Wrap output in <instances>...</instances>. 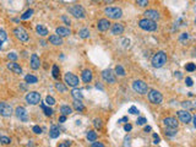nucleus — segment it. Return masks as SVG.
<instances>
[{"instance_id": "de8ad7c7", "label": "nucleus", "mask_w": 196, "mask_h": 147, "mask_svg": "<svg viewBox=\"0 0 196 147\" xmlns=\"http://www.w3.org/2000/svg\"><path fill=\"white\" fill-rule=\"evenodd\" d=\"M129 113H130V114H134V115H136V114H138L140 111H138V109H137L136 107H134V106H132V107L129 108Z\"/></svg>"}, {"instance_id": "f03ea898", "label": "nucleus", "mask_w": 196, "mask_h": 147, "mask_svg": "<svg viewBox=\"0 0 196 147\" xmlns=\"http://www.w3.org/2000/svg\"><path fill=\"white\" fill-rule=\"evenodd\" d=\"M104 14L108 16V19H112V20H119L123 17V11L120 7H114V6L105 7Z\"/></svg>"}, {"instance_id": "f257e3e1", "label": "nucleus", "mask_w": 196, "mask_h": 147, "mask_svg": "<svg viewBox=\"0 0 196 147\" xmlns=\"http://www.w3.org/2000/svg\"><path fill=\"white\" fill-rule=\"evenodd\" d=\"M167 63V54L164 52H158L153 55L152 58V66L156 69H160L164 66V64Z\"/></svg>"}, {"instance_id": "bf43d9fd", "label": "nucleus", "mask_w": 196, "mask_h": 147, "mask_svg": "<svg viewBox=\"0 0 196 147\" xmlns=\"http://www.w3.org/2000/svg\"><path fill=\"white\" fill-rule=\"evenodd\" d=\"M123 121H128V116H124V118H121L118 123H123Z\"/></svg>"}, {"instance_id": "a878e982", "label": "nucleus", "mask_w": 196, "mask_h": 147, "mask_svg": "<svg viewBox=\"0 0 196 147\" xmlns=\"http://www.w3.org/2000/svg\"><path fill=\"white\" fill-rule=\"evenodd\" d=\"M181 106H183V108H184L185 110L195 109L196 108V103H193V102H190V101H185V102H183V103H181Z\"/></svg>"}, {"instance_id": "c9c22d12", "label": "nucleus", "mask_w": 196, "mask_h": 147, "mask_svg": "<svg viewBox=\"0 0 196 147\" xmlns=\"http://www.w3.org/2000/svg\"><path fill=\"white\" fill-rule=\"evenodd\" d=\"M115 73H117V75H119V76H125V70H124V68L120 66V65H117Z\"/></svg>"}, {"instance_id": "2f4dec72", "label": "nucleus", "mask_w": 196, "mask_h": 147, "mask_svg": "<svg viewBox=\"0 0 196 147\" xmlns=\"http://www.w3.org/2000/svg\"><path fill=\"white\" fill-rule=\"evenodd\" d=\"M40 107H42V109H43L44 114H45L47 116H52V115H53V109H52V108H49V106L40 104Z\"/></svg>"}, {"instance_id": "423d86ee", "label": "nucleus", "mask_w": 196, "mask_h": 147, "mask_svg": "<svg viewBox=\"0 0 196 147\" xmlns=\"http://www.w3.org/2000/svg\"><path fill=\"white\" fill-rule=\"evenodd\" d=\"M64 81H65V83L67 85V86L74 87V88H75V87H77V86H79V83H80L79 77L72 73H66L65 76H64Z\"/></svg>"}, {"instance_id": "603ef678", "label": "nucleus", "mask_w": 196, "mask_h": 147, "mask_svg": "<svg viewBox=\"0 0 196 147\" xmlns=\"http://www.w3.org/2000/svg\"><path fill=\"white\" fill-rule=\"evenodd\" d=\"M153 139H155V141H153V144H155V145H157V144H160V142H161V139H160V136H158L157 134H153Z\"/></svg>"}, {"instance_id": "aec40b11", "label": "nucleus", "mask_w": 196, "mask_h": 147, "mask_svg": "<svg viewBox=\"0 0 196 147\" xmlns=\"http://www.w3.org/2000/svg\"><path fill=\"white\" fill-rule=\"evenodd\" d=\"M81 77H82V81L85 82V83H90L91 81H92V71L91 70H88V69H86V70H83L82 74H81Z\"/></svg>"}, {"instance_id": "864d4df0", "label": "nucleus", "mask_w": 196, "mask_h": 147, "mask_svg": "<svg viewBox=\"0 0 196 147\" xmlns=\"http://www.w3.org/2000/svg\"><path fill=\"white\" fill-rule=\"evenodd\" d=\"M131 129H132V126H131L130 124H125V125H124V130H125V131L129 132V131H131Z\"/></svg>"}, {"instance_id": "a18cd8bd", "label": "nucleus", "mask_w": 196, "mask_h": 147, "mask_svg": "<svg viewBox=\"0 0 196 147\" xmlns=\"http://www.w3.org/2000/svg\"><path fill=\"white\" fill-rule=\"evenodd\" d=\"M131 146V137L130 136H126L124 139V147H130Z\"/></svg>"}, {"instance_id": "bb28decb", "label": "nucleus", "mask_w": 196, "mask_h": 147, "mask_svg": "<svg viewBox=\"0 0 196 147\" xmlns=\"http://www.w3.org/2000/svg\"><path fill=\"white\" fill-rule=\"evenodd\" d=\"M6 39H7L6 32H5L2 28H0V50H1V48H2V44L6 42Z\"/></svg>"}, {"instance_id": "58836bf2", "label": "nucleus", "mask_w": 196, "mask_h": 147, "mask_svg": "<svg viewBox=\"0 0 196 147\" xmlns=\"http://www.w3.org/2000/svg\"><path fill=\"white\" fill-rule=\"evenodd\" d=\"M45 103H47V106H54L55 104V99L52 96H47L45 97Z\"/></svg>"}, {"instance_id": "39448f33", "label": "nucleus", "mask_w": 196, "mask_h": 147, "mask_svg": "<svg viewBox=\"0 0 196 147\" xmlns=\"http://www.w3.org/2000/svg\"><path fill=\"white\" fill-rule=\"evenodd\" d=\"M148 99L151 103L153 104H161L162 101H163V96L160 91L157 90H150L148 91Z\"/></svg>"}, {"instance_id": "5fc2aeb1", "label": "nucleus", "mask_w": 196, "mask_h": 147, "mask_svg": "<svg viewBox=\"0 0 196 147\" xmlns=\"http://www.w3.org/2000/svg\"><path fill=\"white\" fill-rule=\"evenodd\" d=\"M92 147H104V145L102 142H92Z\"/></svg>"}, {"instance_id": "7ed1b4c3", "label": "nucleus", "mask_w": 196, "mask_h": 147, "mask_svg": "<svg viewBox=\"0 0 196 147\" xmlns=\"http://www.w3.org/2000/svg\"><path fill=\"white\" fill-rule=\"evenodd\" d=\"M138 27L143 31L153 32V31L157 30V23H156V21L148 20V19H142V20L138 21Z\"/></svg>"}, {"instance_id": "dca6fc26", "label": "nucleus", "mask_w": 196, "mask_h": 147, "mask_svg": "<svg viewBox=\"0 0 196 147\" xmlns=\"http://www.w3.org/2000/svg\"><path fill=\"white\" fill-rule=\"evenodd\" d=\"M15 113H16V116H17L20 120H22V121H27V120H28L27 111H26V109H25L23 107H17L16 110H15Z\"/></svg>"}, {"instance_id": "ddd939ff", "label": "nucleus", "mask_w": 196, "mask_h": 147, "mask_svg": "<svg viewBox=\"0 0 196 147\" xmlns=\"http://www.w3.org/2000/svg\"><path fill=\"white\" fill-rule=\"evenodd\" d=\"M143 15H145V19H148V20H152V21L160 20V12L157 10H153V9L146 10Z\"/></svg>"}, {"instance_id": "13d9d810", "label": "nucleus", "mask_w": 196, "mask_h": 147, "mask_svg": "<svg viewBox=\"0 0 196 147\" xmlns=\"http://www.w3.org/2000/svg\"><path fill=\"white\" fill-rule=\"evenodd\" d=\"M65 120H66V116H65V115H62V116L59 118V121H60V123H64Z\"/></svg>"}, {"instance_id": "f8f14e48", "label": "nucleus", "mask_w": 196, "mask_h": 147, "mask_svg": "<svg viewBox=\"0 0 196 147\" xmlns=\"http://www.w3.org/2000/svg\"><path fill=\"white\" fill-rule=\"evenodd\" d=\"M178 116H179V120H180L181 123H184V124H189V123L191 121V119H193L191 114L185 109L179 110V111H178Z\"/></svg>"}, {"instance_id": "49530a36", "label": "nucleus", "mask_w": 196, "mask_h": 147, "mask_svg": "<svg viewBox=\"0 0 196 147\" xmlns=\"http://www.w3.org/2000/svg\"><path fill=\"white\" fill-rule=\"evenodd\" d=\"M189 39V33H181V36L179 37V40L180 42H185Z\"/></svg>"}, {"instance_id": "680f3d73", "label": "nucleus", "mask_w": 196, "mask_h": 147, "mask_svg": "<svg viewBox=\"0 0 196 147\" xmlns=\"http://www.w3.org/2000/svg\"><path fill=\"white\" fill-rule=\"evenodd\" d=\"M193 120H194V126L196 128V116H194V118H193Z\"/></svg>"}, {"instance_id": "f704fd0d", "label": "nucleus", "mask_w": 196, "mask_h": 147, "mask_svg": "<svg viewBox=\"0 0 196 147\" xmlns=\"http://www.w3.org/2000/svg\"><path fill=\"white\" fill-rule=\"evenodd\" d=\"M59 73H60L59 66H58V65H53V70H52L53 77H54V78H58V77H59Z\"/></svg>"}, {"instance_id": "b1692460", "label": "nucleus", "mask_w": 196, "mask_h": 147, "mask_svg": "<svg viewBox=\"0 0 196 147\" xmlns=\"http://www.w3.org/2000/svg\"><path fill=\"white\" fill-rule=\"evenodd\" d=\"M36 31H37V33H38L39 36H42V37H45L48 35V30H47V27H44L43 25H37Z\"/></svg>"}, {"instance_id": "e433bc0d", "label": "nucleus", "mask_w": 196, "mask_h": 147, "mask_svg": "<svg viewBox=\"0 0 196 147\" xmlns=\"http://www.w3.org/2000/svg\"><path fill=\"white\" fill-rule=\"evenodd\" d=\"M32 15H33V10L32 9H28V10H27V11H26L22 16H21V19H22V20H27V19H30Z\"/></svg>"}, {"instance_id": "37998d69", "label": "nucleus", "mask_w": 196, "mask_h": 147, "mask_svg": "<svg viewBox=\"0 0 196 147\" xmlns=\"http://www.w3.org/2000/svg\"><path fill=\"white\" fill-rule=\"evenodd\" d=\"M146 123H147V119H146V118H143V116L137 118V121H136V124H137V125H145Z\"/></svg>"}, {"instance_id": "7c9ffc66", "label": "nucleus", "mask_w": 196, "mask_h": 147, "mask_svg": "<svg viewBox=\"0 0 196 147\" xmlns=\"http://www.w3.org/2000/svg\"><path fill=\"white\" fill-rule=\"evenodd\" d=\"M25 81H26L27 83H37V82H38V78H37L36 76H33V75H26V76H25Z\"/></svg>"}, {"instance_id": "79ce46f5", "label": "nucleus", "mask_w": 196, "mask_h": 147, "mask_svg": "<svg viewBox=\"0 0 196 147\" xmlns=\"http://www.w3.org/2000/svg\"><path fill=\"white\" fill-rule=\"evenodd\" d=\"M136 4L140 7H146L148 5V0H136Z\"/></svg>"}, {"instance_id": "09e8293b", "label": "nucleus", "mask_w": 196, "mask_h": 147, "mask_svg": "<svg viewBox=\"0 0 196 147\" xmlns=\"http://www.w3.org/2000/svg\"><path fill=\"white\" fill-rule=\"evenodd\" d=\"M7 58H9L10 60H16V59L19 58V55H17L16 53H9V55H7Z\"/></svg>"}, {"instance_id": "393cba45", "label": "nucleus", "mask_w": 196, "mask_h": 147, "mask_svg": "<svg viewBox=\"0 0 196 147\" xmlns=\"http://www.w3.org/2000/svg\"><path fill=\"white\" fill-rule=\"evenodd\" d=\"M72 106H74V108L77 110V111H83L85 110V106H83V103L80 99H75L74 103H72Z\"/></svg>"}, {"instance_id": "1a4fd4ad", "label": "nucleus", "mask_w": 196, "mask_h": 147, "mask_svg": "<svg viewBox=\"0 0 196 147\" xmlns=\"http://www.w3.org/2000/svg\"><path fill=\"white\" fill-rule=\"evenodd\" d=\"M12 114V107L6 102H0V115L4 118H9Z\"/></svg>"}, {"instance_id": "4be33fe9", "label": "nucleus", "mask_w": 196, "mask_h": 147, "mask_svg": "<svg viewBox=\"0 0 196 147\" xmlns=\"http://www.w3.org/2000/svg\"><path fill=\"white\" fill-rule=\"evenodd\" d=\"M55 33L60 37H67L71 35V31H70V28H67V27H58V28L55 30Z\"/></svg>"}, {"instance_id": "20e7f679", "label": "nucleus", "mask_w": 196, "mask_h": 147, "mask_svg": "<svg viewBox=\"0 0 196 147\" xmlns=\"http://www.w3.org/2000/svg\"><path fill=\"white\" fill-rule=\"evenodd\" d=\"M132 90L140 94H146L148 92V86L146 82H143L141 80H136L132 82Z\"/></svg>"}, {"instance_id": "2eb2a0df", "label": "nucleus", "mask_w": 196, "mask_h": 147, "mask_svg": "<svg viewBox=\"0 0 196 147\" xmlns=\"http://www.w3.org/2000/svg\"><path fill=\"white\" fill-rule=\"evenodd\" d=\"M109 27H110V22H109V20H107V19H100V20L98 21V23H97L98 31L104 32V31H108V30H109Z\"/></svg>"}, {"instance_id": "473e14b6", "label": "nucleus", "mask_w": 196, "mask_h": 147, "mask_svg": "<svg viewBox=\"0 0 196 147\" xmlns=\"http://www.w3.org/2000/svg\"><path fill=\"white\" fill-rule=\"evenodd\" d=\"M79 36L81 37V38H83V39L88 38V37H90V31H88V28H82V30H80Z\"/></svg>"}, {"instance_id": "4d7b16f0", "label": "nucleus", "mask_w": 196, "mask_h": 147, "mask_svg": "<svg viewBox=\"0 0 196 147\" xmlns=\"http://www.w3.org/2000/svg\"><path fill=\"white\" fill-rule=\"evenodd\" d=\"M62 19H63V21H64V22H65L66 25H70V20H69V19H67V17H66V16H63V17H62Z\"/></svg>"}, {"instance_id": "5701e85b", "label": "nucleus", "mask_w": 196, "mask_h": 147, "mask_svg": "<svg viewBox=\"0 0 196 147\" xmlns=\"http://www.w3.org/2000/svg\"><path fill=\"white\" fill-rule=\"evenodd\" d=\"M59 135H60V130H59V128H58V126H55V125H52L50 131H49V136H50L52 139H57V137H59Z\"/></svg>"}, {"instance_id": "4c0bfd02", "label": "nucleus", "mask_w": 196, "mask_h": 147, "mask_svg": "<svg viewBox=\"0 0 196 147\" xmlns=\"http://www.w3.org/2000/svg\"><path fill=\"white\" fill-rule=\"evenodd\" d=\"M185 70L189 71V73H193V71H195L196 70V65L195 64H193V63H189V64L185 65Z\"/></svg>"}, {"instance_id": "9d476101", "label": "nucleus", "mask_w": 196, "mask_h": 147, "mask_svg": "<svg viewBox=\"0 0 196 147\" xmlns=\"http://www.w3.org/2000/svg\"><path fill=\"white\" fill-rule=\"evenodd\" d=\"M14 35L16 36V38H19L21 42H27L28 40V33L26 32V30L25 28H22V27H16L15 30H14Z\"/></svg>"}, {"instance_id": "412c9836", "label": "nucleus", "mask_w": 196, "mask_h": 147, "mask_svg": "<svg viewBox=\"0 0 196 147\" xmlns=\"http://www.w3.org/2000/svg\"><path fill=\"white\" fill-rule=\"evenodd\" d=\"M49 42L53 44V45H62L64 42H63V38L58 35H52L49 36Z\"/></svg>"}, {"instance_id": "c85d7f7f", "label": "nucleus", "mask_w": 196, "mask_h": 147, "mask_svg": "<svg viewBox=\"0 0 196 147\" xmlns=\"http://www.w3.org/2000/svg\"><path fill=\"white\" fill-rule=\"evenodd\" d=\"M178 132V129H173V128H167L165 129V135L169 137H174Z\"/></svg>"}, {"instance_id": "0e129e2a", "label": "nucleus", "mask_w": 196, "mask_h": 147, "mask_svg": "<svg viewBox=\"0 0 196 147\" xmlns=\"http://www.w3.org/2000/svg\"><path fill=\"white\" fill-rule=\"evenodd\" d=\"M195 25H196V19H195Z\"/></svg>"}, {"instance_id": "a211bd4d", "label": "nucleus", "mask_w": 196, "mask_h": 147, "mask_svg": "<svg viewBox=\"0 0 196 147\" xmlns=\"http://www.w3.org/2000/svg\"><path fill=\"white\" fill-rule=\"evenodd\" d=\"M7 69L10 70V71H12L14 74H17V75H20V74H22V69H21V66L17 64V63H9L7 64Z\"/></svg>"}, {"instance_id": "6e6552de", "label": "nucleus", "mask_w": 196, "mask_h": 147, "mask_svg": "<svg viewBox=\"0 0 196 147\" xmlns=\"http://www.w3.org/2000/svg\"><path fill=\"white\" fill-rule=\"evenodd\" d=\"M26 102L31 106H36L40 103V93L33 91V92H28L26 94Z\"/></svg>"}, {"instance_id": "0eeeda50", "label": "nucleus", "mask_w": 196, "mask_h": 147, "mask_svg": "<svg viewBox=\"0 0 196 147\" xmlns=\"http://www.w3.org/2000/svg\"><path fill=\"white\" fill-rule=\"evenodd\" d=\"M69 11L76 19H85L86 17V11H85V9L81 5H74V6H71L69 9Z\"/></svg>"}, {"instance_id": "f3484780", "label": "nucleus", "mask_w": 196, "mask_h": 147, "mask_svg": "<svg viewBox=\"0 0 196 147\" xmlns=\"http://www.w3.org/2000/svg\"><path fill=\"white\" fill-rule=\"evenodd\" d=\"M123 32H124V26H123V23H114V25H112V35H114V36H119V35H123Z\"/></svg>"}, {"instance_id": "c756f323", "label": "nucleus", "mask_w": 196, "mask_h": 147, "mask_svg": "<svg viewBox=\"0 0 196 147\" xmlns=\"http://www.w3.org/2000/svg\"><path fill=\"white\" fill-rule=\"evenodd\" d=\"M60 113L63 114V115H70L71 113H72V109H71V107H69V106H62V108H60Z\"/></svg>"}, {"instance_id": "3c124183", "label": "nucleus", "mask_w": 196, "mask_h": 147, "mask_svg": "<svg viewBox=\"0 0 196 147\" xmlns=\"http://www.w3.org/2000/svg\"><path fill=\"white\" fill-rule=\"evenodd\" d=\"M185 83H186V86L191 87V86H193V78H191V77H186V78H185Z\"/></svg>"}, {"instance_id": "6ab92c4d", "label": "nucleus", "mask_w": 196, "mask_h": 147, "mask_svg": "<svg viewBox=\"0 0 196 147\" xmlns=\"http://www.w3.org/2000/svg\"><path fill=\"white\" fill-rule=\"evenodd\" d=\"M39 66H40V59H39V57L37 54H32L31 55V68H32L33 70H37V69H39Z\"/></svg>"}, {"instance_id": "052dcab7", "label": "nucleus", "mask_w": 196, "mask_h": 147, "mask_svg": "<svg viewBox=\"0 0 196 147\" xmlns=\"http://www.w3.org/2000/svg\"><path fill=\"white\" fill-rule=\"evenodd\" d=\"M145 131H151V126H145Z\"/></svg>"}, {"instance_id": "ea45409f", "label": "nucleus", "mask_w": 196, "mask_h": 147, "mask_svg": "<svg viewBox=\"0 0 196 147\" xmlns=\"http://www.w3.org/2000/svg\"><path fill=\"white\" fill-rule=\"evenodd\" d=\"M55 88H57L59 92H65L66 91V87L63 83H60V82H57V83H55Z\"/></svg>"}, {"instance_id": "a19ab883", "label": "nucleus", "mask_w": 196, "mask_h": 147, "mask_svg": "<svg viewBox=\"0 0 196 147\" xmlns=\"http://www.w3.org/2000/svg\"><path fill=\"white\" fill-rule=\"evenodd\" d=\"M0 142L2 145H9L11 142V139H9L7 136H0Z\"/></svg>"}, {"instance_id": "8fccbe9b", "label": "nucleus", "mask_w": 196, "mask_h": 147, "mask_svg": "<svg viewBox=\"0 0 196 147\" xmlns=\"http://www.w3.org/2000/svg\"><path fill=\"white\" fill-rule=\"evenodd\" d=\"M33 132L34 134H37V135H39V134H42V129L38 126V125H36V126H33Z\"/></svg>"}, {"instance_id": "c03bdc74", "label": "nucleus", "mask_w": 196, "mask_h": 147, "mask_svg": "<svg viewBox=\"0 0 196 147\" xmlns=\"http://www.w3.org/2000/svg\"><path fill=\"white\" fill-rule=\"evenodd\" d=\"M93 125L96 126V129H100L102 128V120L100 119H95L93 120Z\"/></svg>"}, {"instance_id": "72a5a7b5", "label": "nucleus", "mask_w": 196, "mask_h": 147, "mask_svg": "<svg viewBox=\"0 0 196 147\" xmlns=\"http://www.w3.org/2000/svg\"><path fill=\"white\" fill-rule=\"evenodd\" d=\"M71 94H72V97L75 98V99H82L83 98V96H82V93L80 92V91H77V90H72V92H71Z\"/></svg>"}, {"instance_id": "6e6d98bb", "label": "nucleus", "mask_w": 196, "mask_h": 147, "mask_svg": "<svg viewBox=\"0 0 196 147\" xmlns=\"http://www.w3.org/2000/svg\"><path fill=\"white\" fill-rule=\"evenodd\" d=\"M69 146H70V142H69V141H65V142L58 145V147H69Z\"/></svg>"}, {"instance_id": "cd10ccee", "label": "nucleus", "mask_w": 196, "mask_h": 147, "mask_svg": "<svg viewBox=\"0 0 196 147\" xmlns=\"http://www.w3.org/2000/svg\"><path fill=\"white\" fill-rule=\"evenodd\" d=\"M87 140L91 141V142H95V141L97 140V132L93 131V130L88 131V132H87Z\"/></svg>"}, {"instance_id": "4468645a", "label": "nucleus", "mask_w": 196, "mask_h": 147, "mask_svg": "<svg viewBox=\"0 0 196 147\" xmlns=\"http://www.w3.org/2000/svg\"><path fill=\"white\" fill-rule=\"evenodd\" d=\"M163 124L167 128H173V129H178V125H179L178 120H177L175 118H173V116H167V118H164Z\"/></svg>"}, {"instance_id": "9b49d317", "label": "nucleus", "mask_w": 196, "mask_h": 147, "mask_svg": "<svg viewBox=\"0 0 196 147\" xmlns=\"http://www.w3.org/2000/svg\"><path fill=\"white\" fill-rule=\"evenodd\" d=\"M102 77L105 82L108 83H115L117 78H115V74H113V71L110 69H107V70H103L102 71Z\"/></svg>"}, {"instance_id": "e2e57ef3", "label": "nucleus", "mask_w": 196, "mask_h": 147, "mask_svg": "<svg viewBox=\"0 0 196 147\" xmlns=\"http://www.w3.org/2000/svg\"><path fill=\"white\" fill-rule=\"evenodd\" d=\"M194 55H196V49L194 50Z\"/></svg>"}]
</instances>
